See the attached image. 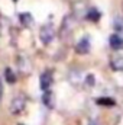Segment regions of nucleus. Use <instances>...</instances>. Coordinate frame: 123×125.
<instances>
[{
    "instance_id": "nucleus-1",
    "label": "nucleus",
    "mask_w": 123,
    "mask_h": 125,
    "mask_svg": "<svg viewBox=\"0 0 123 125\" xmlns=\"http://www.w3.org/2000/svg\"><path fill=\"white\" fill-rule=\"evenodd\" d=\"M25 105H26L25 97L23 96H16V97H13V100L10 103V112L13 115H18L25 109Z\"/></svg>"
},
{
    "instance_id": "nucleus-2",
    "label": "nucleus",
    "mask_w": 123,
    "mask_h": 125,
    "mask_svg": "<svg viewBox=\"0 0 123 125\" xmlns=\"http://www.w3.org/2000/svg\"><path fill=\"white\" fill-rule=\"evenodd\" d=\"M54 35H55V32H54V28H52L51 25H44V26L41 28L39 36H41V41H42L44 44H49V42L54 39Z\"/></svg>"
},
{
    "instance_id": "nucleus-3",
    "label": "nucleus",
    "mask_w": 123,
    "mask_h": 125,
    "mask_svg": "<svg viewBox=\"0 0 123 125\" xmlns=\"http://www.w3.org/2000/svg\"><path fill=\"white\" fill-rule=\"evenodd\" d=\"M39 82H41V89H42L44 92L49 90V89H51V86H52V82H54L52 73H51V71H44V73L41 74Z\"/></svg>"
},
{
    "instance_id": "nucleus-4",
    "label": "nucleus",
    "mask_w": 123,
    "mask_h": 125,
    "mask_svg": "<svg viewBox=\"0 0 123 125\" xmlns=\"http://www.w3.org/2000/svg\"><path fill=\"white\" fill-rule=\"evenodd\" d=\"M75 51L78 54H87L90 51V41H88L87 36H84L78 41V44L75 45Z\"/></svg>"
},
{
    "instance_id": "nucleus-5",
    "label": "nucleus",
    "mask_w": 123,
    "mask_h": 125,
    "mask_svg": "<svg viewBox=\"0 0 123 125\" xmlns=\"http://www.w3.org/2000/svg\"><path fill=\"white\" fill-rule=\"evenodd\" d=\"M109 42H110V47H112L113 50H116V51H119V50L123 48V39L119 35H116V33H114V35H110Z\"/></svg>"
},
{
    "instance_id": "nucleus-6",
    "label": "nucleus",
    "mask_w": 123,
    "mask_h": 125,
    "mask_svg": "<svg viewBox=\"0 0 123 125\" xmlns=\"http://www.w3.org/2000/svg\"><path fill=\"white\" fill-rule=\"evenodd\" d=\"M110 67L116 71L123 70V57L122 55H113L110 58Z\"/></svg>"
},
{
    "instance_id": "nucleus-7",
    "label": "nucleus",
    "mask_w": 123,
    "mask_h": 125,
    "mask_svg": "<svg viewBox=\"0 0 123 125\" xmlns=\"http://www.w3.org/2000/svg\"><path fill=\"white\" fill-rule=\"evenodd\" d=\"M42 102H44V105L46 106V108H49V109H52L54 108V93L51 92V90H46V92H44L42 94Z\"/></svg>"
},
{
    "instance_id": "nucleus-8",
    "label": "nucleus",
    "mask_w": 123,
    "mask_h": 125,
    "mask_svg": "<svg viewBox=\"0 0 123 125\" xmlns=\"http://www.w3.org/2000/svg\"><path fill=\"white\" fill-rule=\"evenodd\" d=\"M19 21H20V23L22 25H25V26H29L32 22H33V19H32V15L31 13H19Z\"/></svg>"
},
{
    "instance_id": "nucleus-9",
    "label": "nucleus",
    "mask_w": 123,
    "mask_h": 125,
    "mask_svg": "<svg viewBox=\"0 0 123 125\" xmlns=\"http://www.w3.org/2000/svg\"><path fill=\"white\" fill-rule=\"evenodd\" d=\"M4 77H6V80H7L9 83H15V82H16V76L13 74L12 68H9V67L4 68Z\"/></svg>"
},
{
    "instance_id": "nucleus-10",
    "label": "nucleus",
    "mask_w": 123,
    "mask_h": 125,
    "mask_svg": "<svg viewBox=\"0 0 123 125\" xmlns=\"http://www.w3.org/2000/svg\"><path fill=\"white\" fill-rule=\"evenodd\" d=\"M87 19H90L93 22H97V21L100 19V12L96 10V9H90L88 13H87Z\"/></svg>"
},
{
    "instance_id": "nucleus-11",
    "label": "nucleus",
    "mask_w": 123,
    "mask_h": 125,
    "mask_svg": "<svg viewBox=\"0 0 123 125\" xmlns=\"http://www.w3.org/2000/svg\"><path fill=\"white\" fill-rule=\"evenodd\" d=\"M97 103H98V105H109V106H113V105H114V100L110 99V97H100V99H97Z\"/></svg>"
},
{
    "instance_id": "nucleus-12",
    "label": "nucleus",
    "mask_w": 123,
    "mask_h": 125,
    "mask_svg": "<svg viewBox=\"0 0 123 125\" xmlns=\"http://www.w3.org/2000/svg\"><path fill=\"white\" fill-rule=\"evenodd\" d=\"M113 23H114V28H116L117 31H123V19L120 16H116Z\"/></svg>"
},
{
    "instance_id": "nucleus-13",
    "label": "nucleus",
    "mask_w": 123,
    "mask_h": 125,
    "mask_svg": "<svg viewBox=\"0 0 123 125\" xmlns=\"http://www.w3.org/2000/svg\"><path fill=\"white\" fill-rule=\"evenodd\" d=\"M86 84H87L88 87H93V86H94V76H93V74H88V76L86 77Z\"/></svg>"
},
{
    "instance_id": "nucleus-14",
    "label": "nucleus",
    "mask_w": 123,
    "mask_h": 125,
    "mask_svg": "<svg viewBox=\"0 0 123 125\" xmlns=\"http://www.w3.org/2000/svg\"><path fill=\"white\" fill-rule=\"evenodd\" d=\"M3 94V84H1V79H0V97Z\"/></svg>"
},
{
    "instance_id": "nucleus-15",
    "label": "nucleus",
    "mask_w": 123,
    "mask_h": 125,
    "mask_svg": "<svg viewBox=\"0 0 123 125\" xmlns=\"http://www.w3.org/2000/svg\"><path fill=\"white\" fill-rule=\"evenodd\" d=\"M88 125H97V124H96L94 121H91V122H90V124H88Z\"/></svg>"
}]
</instances>
